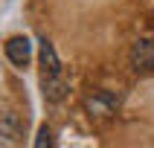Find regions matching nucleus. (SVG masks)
<instances>
[{
	"instance_id": "nucleus-1",
	"label": "nucleus",
	"mask_w": 154,
	"mask_h": 148,
	"mask_svg": "<svg viewBox=\"0 0 154 148\" xmlns=\"http://www.w3.org/2000/svg\"><path fill=\"white\" fill-rule=\"evenodd\" d=\"M3 50H6V58L12 61L15 67H26V64H29V58H32V44H29V38H23V35L9 38Z\"/></svg>"
},
{
	"instance_id": "nucleus-2",
	"label": "nucleus",
	"mask_w": 154,
	"mask_h": 148,
	"mask_svg": "<svg viewBox=\"0 0 154 148\" xmlns=\"http://www.w3.org/2000/svg\"><path fill=\"white\" fill-rule=\"evenodd\" d=\"M131 67L137 73H154V44L151 41H137L131 50Z\"/></svg>"
},
{
	"instance_id": "nucleus-7",
	"label": "nucleus",
	"mask_w": 154,
	"mask_h": 148,
	"mask_svg": "<svg viewBox=\"0 0 154 148\" xmlns=\"http://www.w3.org/2000/svg\"><path fill=\"white\" fill-rule=\"evenodd\" d=\"M44 145H52V131L47 125L38 131V139H35V148H44Z\"/></svg>"
},
{
	"instance_id": "nucleus-5",
	"label": "nucleus",
	"mask_w": 154,
	"mask_h": 148,
	"mask_svg": "<svg viewBox=\"0 0 154 148\" xmlns=\"http://www.w3.org/2000/svg\"><path fill=\"white\" fill-rule=\"evenodd\" d=\"M20 139V125H17V113L6 110L3 119H0V142L3 145H15Z\"/></svg>"
},
{
	"instance_id": "nucleus-3",
	"label": "nucleus",
	"mask_w": 154,
	"mask_h": 148,
	"mask_svg": "<svg viewBox=\"0 0 154 148\" xmlns=\"http://www.w3.org/2000/svg\"><path fill=\"white\" fill-rule=\"evenodd\" d=\"M41 87H44V99L52 102V104L61 102V99L67 96V81L61 78V73H55V76H44Z\"/></svg>"
},
{
	"instance_id": "nucleus-4",
	"label": "nucleus",
	"mask_w": 154,
	"mask_h": 148,
	"mask_svg": "<svg viewBox=\"0 0 154 148\" xmlns=\"http://www.w3.org/2000/svg\"><path fill=\"white\" fill-rule=\"evenodd\" d=\"M87 110H90V116H111L113 110H116V104H119V99H113V96H108V93H93L90 99H87Z\"/></svg>"
},
{
	"instance_id": "nucleus-6",
	"label": "nucleus",
	"mask_w": 154,
	"mask_h": 148,
	"mask_svg": "<svg viewBox=\"0 0 154 148\" xmlns=\"http://www.w3.org/2000/svg\"><path fill=\"white\" fill-rule=\"evenodd\" d=\"M41 67H44V76L61 73V61H58V55H55V47H52L47 38H41Z\"/></svg>"
}]
</instances>
